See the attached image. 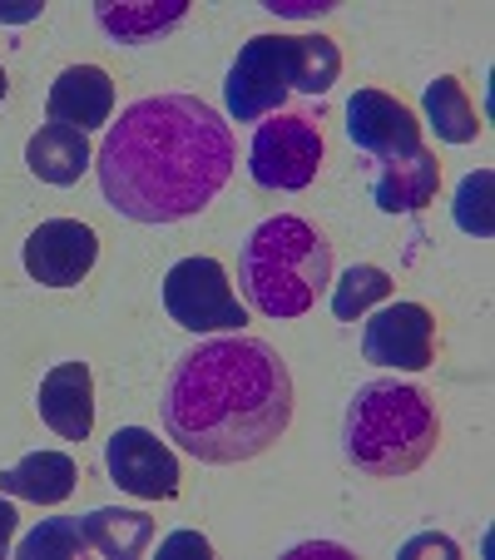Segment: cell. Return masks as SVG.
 <instances>
[{"instance_id": "cell-1", "label": "cell", "mask_w": 495, "mask_h": 560, "mask_svg": "<svg viewBox=\"0 0 495 560\" xmlns=\"http://www.w3.org/2000/svg\"><path fill=\"white\" fill-rule=\"evenodd\" d=\"M233 174V135L193 95L139 100L99 144V189L134 223H179L213 203Z\"/></svg>"}, {"instance_id": "cell-2", "label": "cell", "mask_w": 495, "mask_h": 560, "mask_svg": "<svg viewBox=\"0 0 495 560\" xmlns=\"http://www.w3.org/2000/svg\"><path fill=\"white\" fill-rule=\"evenodd\" d=\"M293 422V377L263 338H213L179 358L164 387V427L189 456L238 466L263 456Z\"/></svg>"}, {"instance_id": "cell-3", "label": "cell", "mask_w": 495, "mask_h": 560, "mask_svg": "<svg viewBox=\"0 0 495 560\" xmlns=\"http://www.w3.org/2000/svg\"><path fill=\"white\" fill-rule=\"evenodd\" d=\"M441 442V422L436 407L426 402V392L406 387V382H367L357 387L342 422V452L372 481H397V476L416 471Z\"/></svg>"}, {"instance_id": "cell-4", "label": "cell", "mask_w": 495, "mask_h": 560, "mask_svg": "<svg viewBox=\"0 0 495 560\" xmlns=\"http://www.w3.org/2000/svg\"><path fill=\"white\" fill-rule=\"evenodd\" d=\"M332 283V244L297 213L263 219L243 244V288L268 317H303Z\"/></svg>"}, {"instance_id": "cell-5", "label": "cell", "mask_w": 495, "mask_h": 560, "mask_svg": "<svg viewBox=\"0 0 495 560\" xmlns=\"http://www.w3.org/2000/svg\"><path fill=\"white\" fill-rule=\"evenodd\" d=\"M293 95V35H254L238 50L228 70V115L254 125L263 115H283V100Z\"/></svg>"}, {"instance_id": "cell-6", "label": "cell", "mask_w": 495, "mask_h": 560, "mask_svg": "<svg viewBox=\"0 0 495 560\" xmlns=\"http://www.w3.org/2000/svg\"><path fill=\"white\" fill-rule=\"evenodd\" d=\"M164 307L189 332H238L248 323L219 258H179L164 278Z\"/></svg>"}, {"instance_id": "cell-7", "label": "cell", "mask_w": 495, "mask_h": 560, "mask_svg": "<svg viewBox=\"0 0 495 560\" xmlns=\"http://www.w3.org/2000/svg\"><path fill=\"white\" fill-rule=\"evenodd\" d=\"M322 164V135L307 115H273L258 125L254 149H248V174L258 189H307Z\"/></svg>"}, {"instance_id": "cell-8", "label": "cell", "mask_w": 495, "mask_h": 560, "mask_svg": "<svg viewBox=\"0 0 495 560\" xmlns=\"http://www.w3.org/2000/svg\"><path fill=\"white\" fill-rule=\"evenodd\" d=\"M109 481L125 487L139 501H169L179 497V456L144 427H119L105 446Z\"/></svg>"}, {"instance_id": "cell-9", "label": "cell", "mask_w": 495, "mask_h": 560, "mask_svg": "<svg viewBox=\"0 0 495 560\" xmlns=\"http://www.w3.org/2000/svg\"><path fill=\"white\" fill-rule=\"evenodd\" d=\"M362 352L377 368L422 372L436 362V317L426 303H391L362 332Z\"/></svg>"}, {"instance_id": "cell-10", "label": "cell", "mask_w": 495, "mask_h": 560, "mask_svg": "<svg viewBox=\"0 0 495 560\" xmlns=\"http://www.w3.org/2000/svg\"><path fill=\"white\" fill-rule=\"evenodd\" d=\"M95 258H99V238L80 219H45L25 238V273L45 288H74L95 268Z\"/></svg>"}, {"instance_id": "cell-11", "label": "cell", "mask_w": 495, "mask_h": 560, "mask_svg": "<svg viewBox=\"0 0 495 560\" xmlns=\"http://www.w3.org/2000/svg\"><path fill=\"white\" fill-rule=\"evenodd\" d=\"M347 139L377 159H401L422 149V125L401 100L381 90H357L347 100Z\"/></svg>"}, {"instance_id": "cell-12", "label": "cell", "mask_w": 495, "mask_h": 560, "mask_svg": "<svg viewBox=\"0 0 495 560\" xmlns=\"http://www.w3.org/2000/svg\"><path fill=\"white\" fill-rule=\"evenodd\" d=\"M40 417L55 436L64 442H85L95 427V377L85 362H60L40 377Z\"/></svg>"}, {"instance_id": "cell-13", "label": "cell", "mask_w": 495, "mask_h": 560, "mask_svg": "<svg viewBox=\"0 0 495 560\" xmlns=\"http://www.w3.org/2000/svg\"><path fill=\"white\" fill-rule=\"evenodd\" d=\"M45 109H50V125H64V129H80V135H85V129L105 125L109 109H115V80H109V70H99V65H70V70L55 74Z\"/></svg>"}, {"instance_id": "cell-14", "label": "cell", "mask_w": 495, "mask_h": 560, "mask_svg": "<svg viewBox=\"0 0 495 560\" xmlns=\"http://www.w3.org/2000/svg\"><path fill=\"white\" fill-rule=\"evenodd\" d=\"M436 189H441V159L432 149H416V154L387 159L372 194L381 213H422L436 199Z\"/></svg>"}, {"instance_id": "cell-15", "label": "cell", "mask_w": 495, "mask_h": 560, "mask_svg": "<svg viewBox=\"0 0 495 560\" xmlns=\"http://www.w3.org/2000/svg\"><path fill=\"white\" fill-rule=\"evenodd\" d=\"M74 481H80V471L64 452H31L0 471V491L15 501H35V506H60L74 491Z\"/></svg>"}, {"instance_id": "cell-16", "label": "cell", "mask_w": 495, "mask_h": 560, "mask_svg": "<svg viewBox=\"0 0 495 560\" xmlns=\"http://www.w3.org/2000/svg\"><path fill=\"white\" fill-rule=\"evenodd\" d=\"M90 139L80 129H64V125H45L40 135L25 144V164H31L35 179L45 184H80V174L90 170Z\"/></svg>"}, {"instance_id": "cell-17", "label": "cell", "mask_w": 495, "mask_h": 560, "mask_svg": "<svg viewBox=\"0 0 495 560\" xmlns=\"http://www.w3.org/2000/svg\"><path fill=\"white\" fill-rule=\"evenodd\" d=\"M80 530H85V546L109 560H134V556H144L149 540H154V521H149L144 511H119V506L90 511V516L80 521Z\"/></svg>"}, {"instance_id": "cell-18", "label": "cell", "mask_w": 495, "mask_h": 560, "mask_svg": "<svg viewBox=\"0 0 495 560\" xmlns=\"http://www.w3.org/2000/svg\"><path fill=\"white\" fill-rule=\"evenodd\" d=\"M95 15L119 45H144L184 21V0H134V5H125V0H99Z\"/></svg>"}, {"instance_id": "cell-19", "label": "cell", "mask_w": 495, "mask_h": 560, "mask_svg": "<svg viewBox=\"0 0 495 560\" xmlns=\"http://www.w3.org/2000/svg\"><path fill=\"white\" fill-rule=\"evenodd\" d=\"M426 115H432V129L446 139V144H471V139L481 135L475 105L456 74H441V80L426 85Z\"/></svg>"}, {"instance_id": "cell-20", "label": "cell", "mask_w": 495, "mask_h": 560, "mask_svg": "<svg viewBox=\"0 0 495 560\" xmlns=\"http://www.w3.org/2000/svg\"><path fill=\"white\" fill-rule=\"evenodd\" d=\"M342 74V50L327 35H293V90L327 95Z\"/></svg>"}, {"instance_id": "cell-21", "label": "cell", "mask_w": 495, "mask_h": 560, "mask_svg": "<svg viewBox=\"0 0 495 560\" xmlns=\"http://www.w3.org/2000/svg\"><path fill=\"white\" fill-rule=\"evenodd\" d=\"M381 298H391V273L377 264H352L347 273L338 278V288H332V313L342 317V323H357L362 313H367L372 303H381Z\"/></svg>"}, {"instance_id": "cell-22", "label": "cell", "mask_w": 495, "mask_h": 560, "mask_svg": "<svg viewBox=\"0 0 495 560\" xmlns=\"http://www.w3.org/2000/svg\"><path fill=\"white\" fill-rule=\"evenodd\" d=\"M85 530H80V521L74 516H55V521H40V526L31 530V536L15 546V556L21 560H74L85 556Z\"/></svg>"}, {"instance_id": "cell-23", "label": "cell", "mask_w": 495, "mask_h": 560, "mask_svg": "<svg viewBox=\"0 0 495 560\" xmlns=\"http://www.w3.org/2000/svg\"><path fill=\"white\" fill-rule=\"evenodd\" d=\"M491 189H495V174L491 170H475L461 179V194H456V223L475 238H491Z\"/></svg>"}, {"instance_id": "cell-24", "label": "cell", "mask_w": 495, "mask_h": 560, "mask_svg": "<svg viewBox=\"0 0 495 560\" xmlns=\"http://www.w3.org/2000/svg\"><path fill=\"white\" fill-rule=\"evenodd\" d=\"M268 11L273 15H322V11H332V5H322V0H273V5H268Z\"/></svg>"}, {"instance_id": "cell-25", "label": "cell", "mask_w": 495, "mask_h": 560, "mask_svg": "<svg viewBox=\"0 0 495 560\" xmlns=\"http://www.w3.org/2000/svg\"><path fill=\"white\" fill-rule=\"evenodd\" d=\"M35 15H40L35 0H11V5H0V21L5 25H25V21H35Z\"/></svg>"}, {"instance_id": "cell-26", "label": "cell", "mask_w": 495, "mask_h": 560, "mask_svg": "<svg viewBox=\"0 0 495 560\" xmlns=\"http://www.w3.org/2000/svg\"><path fill=\"white\" fill-rule=\"evenodd\" d=\"M15 506L11 501H0V556H5V550H11V536H15Z\"/></svg>"}, {"instance_id": "cell-27", "label": "cell", "mask_w": 495, "mask_h": 560, "mask_svg": "<svg viewBox=\"0 0 495 560\" xmlns=\"http://www.w3.org/2000/svg\"><path fill=\"white\" fill-rule=\"evenodd\" d=\"M164 550H199V556H209V540L203 536H174Z\"/></svg>"}, {"instance_id": "cell-28", "label": "cell", "mask_w": 495, "mask_h": 560, "mask_svg": "<svg viewBox=\"0 0 495 560\" xmlns=\"http://www.w3.org/2000/svg\"><path fill=\"white\" fill-rule=\"evenodd\" d=\"M411 550H446V556H456V546H451V540H436V536L411 540V546H406V556H411Z\"/></svg>"}, {"instance_id": "cell-29", "label": "cell", "mask_w": 495, "mask_h": 560, "mask_svg": "<svg viewBox=\"0 0 495 560\" xmlns=\"http://www.w3.org/2000/svg\"><path fill=\"white\" fill-rule=\"evenodd\" d=\"M5 90H11V85H5V70H0V100H5Z\"/></svg>"}]
</instances>
